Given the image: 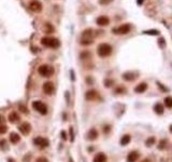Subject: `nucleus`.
<instances>
[{"mask_svg":"<svg viewBox=\"0 0 172 162\" xmlns=\"http://www.w3.org/2000/svg\"><path fill=\"white\" fill-rule=\"evenodd\" d=\"M9 139H10V141H11L12 144H13V145H16L17 143H20V134H17V133L12 132V133H10Z\"/></svg>","mask_w":172,"mask_h":162,"instance_id":"f3484780","label":"nucleus"},{"mask_svg":"<svg viewBox=\"0 0 172 162\" xmlns=\"http://www.w3.org/2000/svg\"><path fill=\"white\" fill-rule=\"evenodd\" d=\"M98 97H99V94H98V92L96 91V90H89V91H87L85 94V98L87 100H91V102L96 100Z\"/></svg>","mask_w":172,"mask_h":162,"instance_id":"9b49d317","label":"nucleus"},{"mask_svg":"<svg viewBox=\"0 0 172 162\" xmlns=\"http://www.w3.org/2000/svg\"><path fill=\"white\" fill-rule=\"evenodd\" d=\"M5 118L2 115H0V124H5Z\"/></svg>","mask_w":172,"mask_h":162,"instance_id":"4c0bfd02","label":"nucleus"},{"mask_svg":"<svg viewBox=\"0 0 172 162\" xmlns=\"http://www.w3.org/2000/svg\"><path fill=\"white\" fill-rule=\"evenodd\" d=\"M158 44L160 48H165L166 47V40L165 38H159L158 39Z\"/></svg>","mask_w":172,"mask_h":162,"instance_id":"2f4dec72","label":"nucleus"},{"mask_svg":"<svg viewBox=\"0 0 172 162\" xmlns=\"http://www.w3.org/2000/svg\"><path fill=\"white\" fill-rule=\"evenodd\" d=\"M80 57H81V59H83V61H86V59L91 58V53L89 52V51H84V52H82L81 54H80Z\"/></svg>","mask_w":172,"mask_h":162,"instance_id":"5701e85b","label":"nucleus"},{"mask_svg":"<svg viewBox=\"0 0 172 162\" xmlns=\"http://www.w3.org/2000/svg\"><path fill=\"white\" fill-rule=\"evenodd\" d=\"M7 141L5 139H1L0 141V148L3 149V150H5V149H8V146H7Z\"/></svg>","mask_w":172,"mask_h":162,"instance_id":"c756f323","label":"nucleus"},{"mask_svg":"<svg viewBox=\"0 0 172 162\" xmlns=\"http://www.w3.org/2000/svg\"><path fill=\"white\" fill-rule=\"evenodd\" d=\"M139 157H140V155H139L138 151H130L127 156V162H136L139 159Z\"/></svg>","mask_w":172,"mask_h":162,"instance_id":"dca6fc26","label":"nucleus"},{"mask_svg":"<svg viewBox=\"0 0 172 162\" xmlns=\"http://www.w3.org/2000/svg\"><path fill=\"white\" fill-rule=\"evenodd\" d=\"M8 132V126L7 124H0V134H5Z\"/></svg>","mask_w":172,"mask_h":162,"instance_id":"c85d7f7f","label":"nucleus"},{"mask_svg":"<svg viewBox=\"0 0 172 162\" xmlns=\"http://www.w3.org/2000/svg\"><path fill=\"white\" fill-rule=\"evenodd\" d=\"M106 161H108V157L103 153H97L93 159V162H106Z\"/></svg>","mask_w":172,"mask_h":162,"instance_id":"a211bd4d","label":"nucleus"},{"mask_svg":"<svg viewBox=\"0 0 172 162\" xmlns=\"http://www.w3.org/2000/svg\"><path fill=\"white\" fill-rule=\"evenodd\" d=\"M8 161H9V162H16L15 160H14V159H12V158H10V159L8 160Z\"/></svg>","mask_w":172,"mask_h":162,"instance_id":"ea45409f","label":"nucleus"},{"mask_svg":"<svg viewBox=\"0 0 172 162\" xmlns=\"http://www.w3.org/2000/svg\"><path fill=\"white\" fill-rule=\"evenodd\" d=\"M36 162H48V160L45 157H38L36 159Z\"/></svg>","mask_w":172,"mask_h":162,"instance_id":"c9c22d12","label":"nucleus"},{"mask_svg":"<svg viewBox=\"0 0 172 162\" xmlns=\"http://www.w3.org/2000/svg\"><path fill=\"white\" fill-rule=\"evenodd\" d=\"M145 35H152V36H158L160 34V32L157 29H149V30H145L144 32Z\"/></svg>","mask_w":172,"mask_h":162,"instance_id":"b1692460","label":"nucleus"},{"mask_svg":"<svg viewBox=\"0 0 172 162\" xmlns=\"http://www.w3.org/2000/svg\"><path fill=\"white\" fill-rule=\"evenodd\" d=\"M61 135H63V136H61V138H63V141H65V139H67V134L65 133V131H63V132H61Z\"/></svg>","mask_w":172,"mask_h":162,"instance_id":"58836bf2","label":"nucleus"},{"mask_svg":"<svg viewBox=\"0 0 172 162\" xmlns=\"http://www.w3.org/2000/svg\"><path fill=\"white\" fill-rule=\"evenodd\" d=\"M142 162H151V160H149V159H144Z\"/></svg>","mask_w":172,"mask_h":162,"instance_id":"79ce46f5","label":"nucleus"},{"mask_svg":"<svg viewBox=\"0 0 172 162\" xmlns=\"http://www.w3.org/2000/svg\"><path fill=\"white\" fill-rule=\"evenodd\" d=\"M130 141H131V136L129 134H125L124 136L120 138V145H122V146H126V145H128L129 143H130Z\"/></svg>","mask_w":172,"mask_h":162,"instance_id":"aec40b11","label":"nucleus"},{"mask_svg":"<svg viewBox=\"0 0 172 162\" xmlns=\"http://www.w3.org/2000/svg\"><path fill=\"white\" fill-rule=\"evenodd\" d=\"M114 81L112 79H106L104 80V87L106 88H111L113 85Z\"/></svg>","mask_w":172,"mask_h":162,"instance_id":"cd10ccee","label":"nucleus"},{"mask_svg":"<svg viewBox=\"0 0 172 162\" xmlns=\"http://www.w3.org/2000/svg\"><path fill=\"white\" fill-rule=\"evenodd\" d=\"M69 162H73V160H72V159H71V158H70V159H69Z\"/></svg>","mask_w":172,"mask_h":162,"instance_id":"c03bdc74","label":"nucleus"},{"mask_svg":"<svg viewBox=\"0 0 172 162\" xmlns=\"http://www.w3.org/2000/svg\"><path fill=\"white\" fill-rule=\"evenodd\" d=\"M154 110L157 115H163V111H165V108H163V104L157 103V104H155V106H154Z\"/></svg>","mask_w":172,"mask_h":162,"instance_id":"412c9836","label":"nucleus"},{"mask_svg":"<svg viewBox=\"0 0 172 162\" xmlns=\"http://www.w3.org/2000/svg\"><path fill=\"white\" fill-rule=\"evenodd\" d=\"M98 131L96 130L95 128L91 129V130L87 132V134H86V138L88 139V141H95V139L98 138Z\"/></svg>","mask_w":172,"mask_h":162,"instance_id":"4468645a","label":"nucleus"},{"mask_svg":"<svg viewBox=\"0 0 172 162\" xmlns=\"http://www.w3.org/2000/svg\"><path fill=\"white\" fill-rule=\"evenodd\" d=\"M41 44L44 46L45 48L51 49H57L60 46V42L57 38H53V37H43L41 39Z\"/></svg>","mask_w":172,"mask_h":162,"instance_id":"7ed1b4c3","label":"nucleus"},{"mask_svg":"<svg viewBox=\"0 0 172 162\" xmlns=\"http://www.w3.org/2000/svg\"><path fill=\"white\" fill-rule=\"evenodd\" d=\"M96 23L99 26H106L110 24V18L106 15H101V16H99V17H97Z\"/></svg>","mask_w":172,"mask_h":162,"instance_id":"ddd939ff","label":"nucleus"},{"mask_svg":"<svg viewBox=\"0 0 172 162\" xmlns=\"http://www.w3.org/2000/svg\"><path fill=\"white\" fill-rule=\"evenodd\" d=\"M34 144L36 145L37 147H39L40 149H43V148L48 147V145H50V141H48V138H46V137L37 136L36 138L34 139Z\"/></svg>","mask_w":172,"mask_h":162,"instance_id":"0eeeda50","label":"nucleus"},{"mask_svg":"<svg viewBox=\"0 0 172 162\" xmlns=\"http://www.w3.org/2000/svg\"><path fill=\"white\" fill-rule=\"evenodd\" d=\"M143 1H144V0H138V3H139V5H142Z\"/></svg>","mask_w":172,"mask_h":162,"instance_id":"a19ab883","label":"nucleus"},{"mask_svg":"<svg viewBox=\"0 0 172 162\" xmlns=\"http://www.w3.org/2000/svg\"><path fill=\"white\" fill-rule=\"evenodd\" d=\"M113 0H98V2L100 3V5L102 6H106V5H109V3H111Z\"/></svg>","mask_w":172,"mask_h":162,"instance_id":"f704fd0d","label":"nucleus"},{"mask_svg":"<svg viewBox=\"0 0 172 162\" xmlns=\"http://www.w3.org/2000/svg\"><path fill=\"white\" fill-rule=\"evenodd\" d=\"M114 92H115L116 94H122V93H125V92H126V89H125L124 87H117Z\"/></svg>","mask_w":172,"mask_h":162,"instance_id":"7c9ffc66","label":"nucleus"},{"mask_svg":"<svg viewBox=\"0 0 172 162\" xmlns=\"http://www.w3.org/2000/svg\"><path fill=\"white\" fill-rule=\"evenodd\" d=\"M155 137H149V138H147L146 141H145V145L146 146H149V147H151L152 145H154V143H155Z\"/></svg>","mask_w":172,"mask_h":162,"instance_id":"a878e982","label":"nucleus"},{"mask_svg":"<svg viewBox=\"0 0 172 162\" xmlns=\"http://www.w3.org/2000/svg\"><path fill=\"white\" fill-rule=\"evenodd\" d=\"M166 147H167V141H166V139H161V141H159L158 149H160V150H163V149H165Z\"/></svg>","mask_w":172,"mask_h":162,"instance_id":"bb28decb","label":"nucleus"},{"mask_svg":"<svg viewBox=\"0 0 172 162\" xmlns=\"http://www.w3.org/2000/svg\"><path fill=\"white\" fill-rule=\"evenodd\" d=\"M38 73H39V75L42 76V77L48 78V77H52V76L54 75L55 69H54V67L51 66V65L43 64L38 68Z\"/></svg>","mask_w":172,"mask_h":162,"instance_id":"20e7f679","label":"nucleus"},{"mask_svg":"<svg viewBox=\"0 0 172 162\" xmlns=\"http://www.w3.org/2000/svg\"><path fill=\"white\" fill-rule=\"evenodd\" d=\"M8 120H9L11 123L15 124V123H17V122H20V117L16 111H11L9 114V116H8Z\"/></svg>","mask_w":172,"mask_h":162,"instance_id":"f8f14e48","label":"nucleus"},{"mask_svg":"<svg viewBox=\"0 0 172 162\" xmlns=\"http://www.w3.org/2000/svg\"><path fill=\"white\" fill-rule=\"evenodd\" d=\"M146 90H147V83H145V82L139 83V85L134 88V92H136V93H143V92H145Z\"/></svg>","mask_w":172,"mask_h":162,"instance_id":"6ab92c4d","label":"nucleus"},{"mask_svg":"<svg viewBox=\"0 0 172 162\" xmlns=\"http://www.w3.org/2000/svg\"><path fill=\"white\" fill-rule=\"evenodd\" d=\"M170 132H171V133H172V126H170Z\"/></svg>","mask_w":172,"mask_h":162,"instance_id":"37998d69","label":"nucleus"},{"mask_svg":"<svg viewBox=\"0 0 172 162\" xmlns=\"http://www.w3.org/2000/svg\"><path fill=\"white\" fill-rule=\"evenodd\" d=\"M18 109H20V112H23V114H25V115H27V114H28V110H27V108H26L25 106L20 105V106H18Z\"/></svg>","mask_w":172,"mask_h":162,"instance_id":"473e14b6","label":"nucleus"},{"mask_svg":"<svg viewBox=\"0 0 172 162\" xmlns=\"http://www.w3.org/2000/svg\"><path fill=\"white\" fill-rule=\"evenodd\" d=\"M69 132H70V141H71V143H73V141H74V133H73V128H72V126H70V129H69Z\"/></svg>","mask_w":172,"mask_h":162,"instance_id":"72a5a7b5","label":"nucleus"},{"mask_svg":"<svg viewBox=\"0 0 172 162\" xmlns=\"http://www.w3.org/2000/svg\"><path fill=\"white\" fill-rule=\"evenodd\" d=\"M165 105H166V107H168V108H172V97L171 96H167V97L165 98Z\"/></svg>","mask_w":172,"mask_h":162,"instance_id":"393cba45","label":"nucleus"},{"mask_svg":"<svg viewBox=\"0 0 172 162\" xmlns=\"http://www.w3.org/2000/svg\"><path fill=\"white\" fill-rule=\"evenodd\" d=\"M43 92L46 94V95H53L55 92V85L53 82H51V81H46V82L43 83Z\"/></svg>","mask_w":172,"mask_h":162,"instance_id":"1a4fd4ad","label":"nucleus"},{"mask_svg":"<svg viewBox=\"0 0 172 162\" xmlns=\"http://www.w3.org/2000/svg\"><path fill=\"white\" fill-rule=\"evenodd\" d=\"M94 36H95V32L91 28H87V29L83 30L81 35V39H80V43L82 46H89L94 42Z\"/></svg>","mask_w":172,"mask_h":162,"instance_id":"f257e3e1","label":"nucleus"},{"mask_svg":"<svg viewBox=\"0 0 172 162\" xmlns=\"http://www.w3.org/2000/svg\"><path fill=\"white\" fill-rule=\"evenodd\" d=\"M31 129H32V126L29 122H23V123H20V126H18V131L23 135H25V136L29 135V133L31 132Z\"/></svg>","mask_w":172,"mask_h":162,"instance_id":"6e6552de","label":"nucleus"},{"mask_svg":"<svg viewBox=\"0 0 172 162\" xmlns=\"http://www.w3.org/2000/svg\"><path fill=\"white\" fill-rule=\"evenodd\" d=\"M29 9L31 10L32 12H36V13H39V12L42 11V3L38 0H31L29 2Z\"/></svg>","mask_w":172,"mask_h":162,"instance_id":"9d476101","label":"nucleus"},{"mask_svg":"<svg viewBox=\"0 0 172 162\" xmlns=\"http://www.w3.org/2000/svg\"><path fill=\"white\" fill-rule=\"evenodd\" d=\"M43 30H44V32H46V34H53V32H55V28L53 27L52 24L46 23L45 25H44V28H43Z\"/></svg>","mask_w":172,"mask_h":162,"instance_id":"4be33fe9","label":"nucleus"},{"mask_svg":"<svg viewBox=\"0 0 172 162\" xmlns=\"http://www.w3.org/2000/svg\"><path fill=\"white\" fill-rule=\"evenodd\" d=\"M130 30H131V25L130 24H123V25L113 28L112 32L115 35H127L128 32H130Z\"/></svg>","mask_w":172,"mask_h":162,"instance_id":"423d86ee","label":"nucleus"},{"mask_svg":"<svg viewBox=\"0 0 172 162\" xmlns=\"http://www.w3.org/2000/svg\"><path fill=\"white\" fill-rule=\"evenodd\" d=\"M103 131H104V133H106V134H108V133L111 131V126H104V129H103Z\"/></svg>","mask_w":172,"mask_h":162,"instance_id":"e433bc0d","label":"nucleus"},{"mask_svg":"<svg viewBox=\"0 0 172 162\" xmlns=\"http://www.w3.org/2000/svg\"><path fill=\"white\" fill-rule=\"evenodd\" d=\"M123 79L125 80V81H134V79H136L138 76H137L136 73H134V71H127V73H123Z\"/></svg>","mask_w":172,"mask_h":162,"instance_id":"2eb2a0df","label":"nucleus"},{"mask_svg":"<svg viewBox=\"0 0 172 162\" xmlns=\"http://www.w3.org/2000/svg\"><path fill=\"white\" fill-rule=\"evenodd\" d=\"M32 108L40 115H46L48 110L46 104H44L41 100H34V103H32Z\"/></svg>","mask_w":172,"mask_h":162,"instance_id":"39448f33","label":"nucleus"},{"mask_svg":"<svg viewBox=\"0 0 172 162\" xmlns=\"http://www.w3.org/2000/svg\"><path fill=\"white\" fill-rule=\"evenodd\" d=\"M113 52V48H112L111 44L109 43H100L97 48V54L100 57H108L112 54Z\"/></svg>","mask_w":172,"mask_h":162,"instance_id":"f03ea898","label":"nucleus"}]
</instances>
